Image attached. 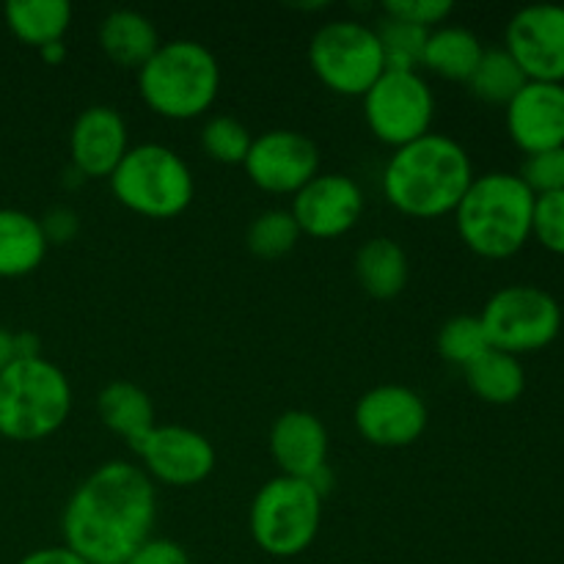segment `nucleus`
Wrapping results in <instances>:
<instances>
[{"label":"nucleus","instance_id":"nucleus-24","mask_svg":"<svg viewBox=\"0 0 564 564\" xmlns=\"http://www.w3.org/2000/svg\"><path fill=\"white\" fill-rule=\"evenodd\" d=\"M6 25L28 47L64 42L72 28V6L66 0H11L3 9Z\"/></svg>","mask_w":564,"mask_h":564},{"label":"nucleus","instance_id":"nucleus-15","mask_svg":"<svg viewBox=\"0 0 564 564\" xmlns=\"http://www.w3.org/2000/svg\"><path fill=\"white\" fill-rule=\"evenodd\" d=\"M301 235L314 240H336L356 229L364 215V191L352 176L319 171L292 196L290 207Z\"/></svg>","mask_w":564,"mask_h":564},{"label":"nucleus","instance_id":"nucleus-8","mask_svg":"<svg viewBox=\"0 0 564 564\" xmlns=\"http://www.w3.org/2000/svg\"><path fill=\"white\" fill-rule=\"evenodd\" d=\"M308 66L330 94L364 97L386 72L378 31L358 20L325 22L308 42Z\"/></svg>","mask_w":564,"mask_h":564},{"label":"nucleus","instance_id":"nucleus-35","mask_svg":"<svg viewBox=\"0 0 564 564\" xmlns=\"http://www.w3.org/2000/svg\"><path fill=\"white\" fill-rule=\"evenodd\" d=\"M127 564H193L185 545L169 538H149Z\"/></svg>","mask_w":564,"mask_h":564},{"label":"nucleus","instance_id":"nucleus-2","mask_svg":"<svg viewBox=\"0 0 564 564\" xmlns=\"http://www.w3.org/2000/svg\"><path fill=\"white\" fill-rule=\"evenodd\" d=\"M380 182L386 202L397 213L413 220H435L455 215L474 182V165L463 143L430 132L408 147L394 149Z\"/></svg>","mask_w":564,"mask_h":564},{"label":"nucleus","instance_id":"nucleus-30","mask_svg":"<svg viewBox=\"0 0 564 564\" xmlns=\"http://www.w3.org/2000/svg\"><path fill=\"white\" fill-rule=\"evenodd\" d=\"M253 135L235 116H213L202 127V149L209 160L224 165H242Z\"/></svg>","mask_w":564,"mask_h":564},{"label":"nucleus","instance_id":"nucleus-11","mask_svg":"<svg viewBox=\"0 0 564 564\" xmlns=\"http://www.w3.org/2000/svg\"><path fill=\"white\" fill-rule=\"evenodd\" d=\"M152 482L169 488H193L215 471V446L207 435L182 424H154L152 433L132 446Z\"/></svg>","mask_w":564,"mask_h":564},{"label":"nucleus","instance_id":"nucleus-23","mask_svg":"<svg viewBox=\"0 0 564 564\" xmlns=\"http://www.w3.org/2000/svg\"><path fill=\"white\" fill-rule=\"evenodd\" d=\"M485 47L479 36L460 25H441L427 33L422 66L452 83H468L482 61Z\"/></svg>","mask_w":564,"mask_h":564},{"label":"nucleus","instance_id":"nucleus-18","mask_svg":"<svg viewBox=\"0 0 564 564\" xmlns=\"http://www.w3.org/2000/svg\"><path fill=\"white\" fill-rule=\"evenodd\" d=\"M270 457L279 466V474L295 479L317 477L323 468H328V430L323 419L314 413L284 411L270 427Z\"/></svg>","mask_w":564,"mask_h":564},{"label":"nucleus","instance_id":"nucleus-7","mask_svg":"<svg viewBox=\"0 0 564 564\" xmlns=\"http://www.w3.org/2000/svg\"><path fill=\"white\" fill-rule=\"evenodd\" d=\"M323 523V494L306 479H268L248 510V529L259 551L275 560H292L312 549Z\"/></svg>","mask_w":564,"mask_h":564},{"label":"nucleus","instance_id":"nucleus-19","mask_svg":"<svg viewBox=\"0 0 564 564\" xmlns=\"http://www.w3.org/2000/svg\"><path fill=\"white\" fill-rule=\"evenodd\" d=\"M160 44L154 22L135 9H116L99 22V47L121 69L138 72Z\"/></svg>","mask_w":564,"mask_h":564},{"label":"nucleus","instance_id":"nucleus-28","mask_svg":"<svg viewBox=\"0 0 564 564\" xmlns=\"http://www.w3.org/2000/svg\"><path fill=\"white\" fill-rule=\"evenodd\" d=\"M375 31H378L380 47H383L386 69L419 72L430 31L408 25V22L391 20V17H380V25Z\"/></svg>","mask_w":564,"mask_h":564},{"label":"nucleus","instance_id":"nucleus-10","mask_svg":"<svg viewBox=\"0 0 564 564\" xmlns=\"http://www.w3.org/2000/svg\"><path fill=\"white\" fill-rule=\"evenodd\" d=\"M361 99L369 132L386 147L402 149L433 132L435 94L422 72L386 69Z\"/></svg>","mask_w":564,"mask_h":564},{"label":"nucleus","instance_id":"nucleus-34","mask_svg":"<svg viewBox=\"0 0 564 564\" xmlns=\"http://www.w3.org/2000/svg\"><path fill=\"white\" fill-rule=\"evenodd\" d=\"M39 224H42L44 237H47V246H66V242H72L80 235V215L72 207H64V204L50 207L39 218Z\"/></svg>","mask_w":564,"mask_h":564},{"label":"nucleus","instance_id":"nucleus-5","mask_svg":"<svg viewBox=\"0 0 564 564\" xmlns=\"http://www.w3.org/2000/svg\"><path fill=\"white\" fill-rule=\"evenodd\" d=\"M72 413V383L58 364L17 358L0 372V438L36 444L66 424Z\"/></svg>","mask_w":564,"mask_h":564},{"label":"nucleus","instance_id":"nucleus-37","mask_svg":"<svg viewBox=\"0 0 564 564\" xmlns=\"http://www.w3.org/2000/svg\"><path fill=\"white\" fill-rule=\"evenodd\" d=\"M14 347H17V358L42 356V341H39V336L31 334V330H20V334H14Z\"/></svg>","mask_w":564,"mask_h":564},{"label":"nucleus","instance_id":"nucleus-3","mask_svg":"<svg viewBox=\"0 0 564 564\" xmlns=\"http://www.w3.org/2000/svg\"><path fill=\"white\" fill-rule=\"evenodd\" d=\"M534 193L518 174L474 176L455 209V226L468 251L482 259H510L532 240Z\"/></svg>","mask_w":564,"mask_h":564},{"label":"nucleus","instance_id":"nucleus-4","mask_svg":"<svg viewBox=\"0 0 564 564\" xmlns=\"http://www.w3.org/2000/svg\"><path fill=\"white\" fill-rule=\"evenodd\" d=\"M135 75L143 105L169 121L198 119L220 94L218 58L196 39L163 42Z\"/></svg>","mask_w":564,"mask_h":564},{"label":"nucleus","instance_id":"nucleus-31","mask_svg":"<svg viewBox=\"0 0 564 564\" xmlns=\"http://www.w3.org/2000/svg\"><path fill=\"white\" fill-rule=\"evenodd\" d=\"M523 185L534 193V196H549V193L564 191V147L549 149V152L529 154L523 160V169L518 174Z\"/></svg>","mask_w":564,"mask_h":564},{"label":"nucleus","instance_id":"nucleus-12","mask_svg":"<svg viewBox=\"0 0 564 564\" xmlns=\"http://www.w3.org/2000/svg\"><path fill=\"white\" fill-rule=\"evenodd\" d=\"M352 422L367 444L380 449H405L424 435L430 411L422 394L411 386L383 383L358 397Z\"/></svg>","mask_w":564,"mask_h":564},{"label":"nucleus","instance_id":"nucleus-14","mask_svg":"<svg viewBox=\"0 0 564 564\" xmlns=\"http://www.w3.org/2000/svg\"><path fill=\"white\" fill-rule=\"evenodd\" d=\"M505 50L527 80L564 83V6L534 3L516 11L507 25Z\"/></svg>","mask_w":564,"mask_h":564},{"label":"nucleus","instance_id":"nucleus-32","mask_svg":"<svg viewBox=\"0 0 564 564\" xmlns=\"http://www.w3.org/2000/svg\"><path fill=\"white\" fill-rule=\"evenodd\" d=\"M532 237L545 251L564 257V191L534 198Z\"/></svg>","mask_w":564,"mask_h":564},{"label":"nucleus","instance_id":"nucleus-16","mask_svg":"<svg viewBox=\"0 0 564 564\" xmlns=\"http://www.w3.org/2000/svg\"><path fill=\"white\" fill-rule=\"evenodd\" d=\"M127 152L130 127L110 105H91L72 124L69 160L83 180H110Z\"/></svg>","mask_w":564,"mask_h":564},{"label":"nucleus","instance_id":"nucleus-25","mask_svg":"<svg viewBox=\"0 0 564 564\" xmlns=\"http://www.w3.org/2000/svg\"><path fill=\"white\" fill-rule=\"evenodd\" d=\"M463 372H466L468 389L490 405H512L521 400L523 389H527V372H523L521 361L510 352L494 350V347Z\"/></svg>","mask_w":564,"mask_h":564},{"label":"nucleus","instance_id":"nucleus-9","mask_svg":"<svg viewBox=\"0 0 564 564\" xmlns=\"http://www.w3.org/2000/svg\"><path fill=\"white\" fill-rule=\"evenodd\" d=\"M490 347L510 356L538 352L562 330V308L551 292L529 284H512L490 295L479 314Z\"/></svg>","mask_w":564,"mask_h":564},{"label":"nucleus","instance_id":"nucleus-1","mask_svg":"<svg viewBox=\"0 0 564 564\" xmlns=\"http://www.w3.org/2000/svg\"><path fill=\"white\" fill-rule=\"evenodd\" d=\"M158 490L141 466L110 460L94 468L61 512L64 545L86 564H127L152 538Z\"/></svg>","mask_w":564,"mask_h":564},{"label":"nucleus","instance_id":"nucleus-26","mask_svg":"<svg viewBox=\"0 0 564 564\" xmlns=\"http://www.w3.org/2000/svg\"><path fill=\"white\" fill-rule=\"evenodd\" d=\"M527 75L521 72V66L516 64L510 53L505 47L485 50L482 61H479L477 72L468 80V88L477 99L488 105H510L516 99V94L527 86Z\"/></svg>","mask_w":564,"mask_h":564},{"label":"nucleus","instance_id":"nucleus-27","mask_svg":"<svg viewBox=\"0 0 564 564\" xmlns=\"http://www.w3.org/2000/svg\"><path fill=\"white\" fill-rule=\"evenodd\" d=\"M297 240H301V229L290 209H268L257 215L246 235L248 251L259 259L286 257L297 246Z\"/></svg>","mask_w":564,"mask_h":564},{"label":"nucleus","instance_id":"nucleus-38","mask_svg":"<svg viewBox=\"0 0 564 564\" xmlns=\"http://www.w3.org/2000/svg\"><path fill=\"white\" fill-rule=\"evenodd\" d=\"M17 361V347H14V334L6 328H0V372L11 367Z\"/></svg>","mask_w":564,"mask_h":564},{"label":"nucleus","instance_id":"nucleus-17","mask_svg":"<svg viewBox=\"0 0 564 564\" xmlns=\"http://www.w3.org/2000/svg\"><path fill=\"white\" fill-rule=\"evenodd\" d=\"M507 132L527 158L564 147V83L529 80L507 105Z\"/></svg>","mask_w":564,"mask_h":564},{"label":"nucleus","instance_id":"nucleus-36","mask_svg":"<svg viewBox=\"0 0 564 564\" xmlns=\"http://www.w3.org/2000/svg\"><path fill=\"white\" fill-rule=\"evenodd\" d=\"M17 564H86L75 551H69L66 545H47V549H36L31 554L22 556Z\"/></svg>","mask_w":564,"mask_h":564},{"label":"nucleus","instance_id":"nucleus-33","mask_svg":"<svg viewBox=\"0 0 564 564\" xmlns=\"http://www.w3.org/2000/svg\"><path fill=\"white\" fill-rule=\"evenodd\" d=\"M380 11L391 20L408 22V25H416L422 31H435L449 20L455 3H449V0H389V3L380 6Z\"/></svg>","mask_w":564,"mask_h":564},{"label":"nucleus","instance_id":"nucleus-13","mask_svg":"<svg viewBox=\"0 0 564 564\" xmlns=\"http://www.w3.org/2000/svg\"><path fill=\"white\" fill-rule=\"evenodd\" d=\"M242 169L259 191L295 196L319 174V149L303 132L268 130L253 138Z\"/></svg>","mask_w":564,"mask_h":564},{"label":"nucleus","instance_id":"nucleus-20","mask_svg":"<svg viewBox=\"0 0 564 564\" xmlns=\"http://www.w3.org/2000/svg\"><path fill=\"white\" fill-rule=\"evenodd\" d=\"M42 224L25 209L0 207V279H22L42 268L47 257Z\"/></svg>","mask_w":564,"mask_h":564},{"label":"nucleus","instance_id":"nucleus-21","mask_svg":"<svg viewBox=\"0 0 564 564\" xmlns=\"http://www.w3.org/2000/svg\"><path fill=\"white\" fill-rule=\"evenodd\" d=\"M99 422L113 435L127 441V446H138L154 427L152 397L135 383L116 380L108 383L97 397Z\"/></svg>","mask_w":564,"mask_h":564},{"label":"nucleus","instance_id":"nucleus-29","mask_svg":"<svg viewBox=\"0 0 564 564\" xmlns=\"http://www.w3.org/2000/svg\"><path fill=\"white\" fill-rule=\"evenodd\" d=\"M490 350V341L485 336L482 323L474 314H457L446 319L438 330V352L444 361L455 367H471L479 356Z\"/></svg>","mask_w":564,"mask_h":564},{"label":"nucleus","instance_id":"nucleus-6","mask_svg":"<svg viewBox=\"0 0 564 564\" xmlns=\"http://www.w3.org/2000/svg\"><path fill=\"white\" fill-rule=\"evenodd\" d=\"M108 182L121 207L149 220L176 218L196 196V176L191 165L165 143L130 147Z\"/></svg>","mask_w":564,"mask_h":564},{"label":"nucleus","instance_id":"nucleus-39","mask_svg":"<svg viewBox=\"0 0 564 564\" xmlns=\"http://www.w3.org/2000/svg\"><path fill=\"white\" fill-rule=\"evenodd\" d=\"M39 55H42V61H44V64H50V66H58L61 61L66 58V44H64V42H53V44H47V47H42V50H39Z\"/></svg>","mask_w":564,"mask_h":564},{"label":"nucleus","instance_id":"nucleus-22","mask_svg":"<svg viewBox=\"0 0 564 564\" xmlns=\"http://www.w3.org/2000/svg\"><path fill=\"white\" fill-rule=\"evenodd\" d=\"M356 279L367 295L391 301L411 279V262L405 248L391 237H372L356 253Z\"/></svg>","mask_w":564,"mask_h":564}]
</instances>
